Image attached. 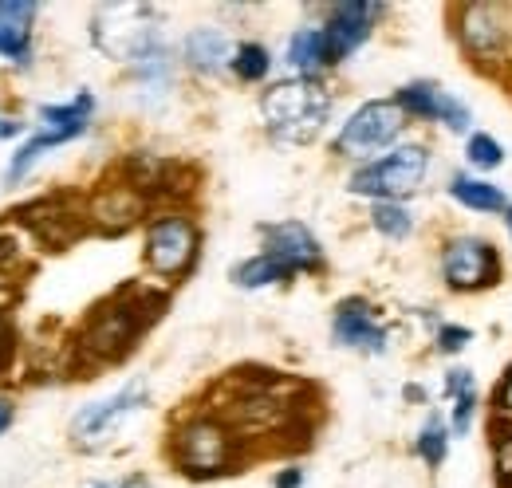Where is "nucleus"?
Returning a JSON list of instances; mask_svg holds the SVG:
<instances>
[{
	"mask_svg": "<svg viewBox=\"0 0 512 488\" xmlns=\"http://www.w3.org/2000/svg\"><path fill=\"white\" fill-rule=\"evenodd\" d=\"M162 296L154 292H142V288H123L115 300H107L103 307L91 311L87 327L79 331V343L75 351L87 359V363H119L127 359L138 343V335L162 315Z\"/></svg>",
	"mask_w": 512,
	"mask_h": 488,
	"instance_id": "f257e3e1",
	"label": "nucleus"
},
{
	"mask_svg": "<svg viewBox=\"0 0 512 488\" xmlns=\"http://www.w3.org/2000/svg\"><path fill=\"white\" fill-rule=\"evenodd\" d=\"M260 115L272 138L280 142H312L323 130V122L331 115V95L320 79H284V83H272L264 95H260Z\"/></svg>",
	"mask_w": 512,
	"mask_h": 488,
	"instance_id": "f03ea898",
	"label": "nucleus"
},
{
	"mask_svg": "<svg viewBox=\"0 0 512 488\" xmlns=\"http://www.w3.org/2000/svg\"><path fill=\"white\" fill-rule=\"evenodd\" d=\"M170 457L178 473L190 481H213L225 473H237L241 461V437L225 426L217 414H197L186 418L170 437Z\"/></svg>",
	"mask_w": 512,
	"mask_h": 488,
	"instance_id": "7ed1b4c3",
	"label": "nucleus"
},
{
	"mask_svg": "<svg viewBox=\"0 0 512 488\" xmlns=\"http://www.w3.org/2000/svg\"><path fill=\"white\" fill-rule=\"evenodd\" d=\"M453 36L465 60L481 75H505L512 67V8L509 4H461L453 8Z\"/></svg>",
	"mask_w": 512,
	"mask_h": 488,
	"instance_id": "20e7f679",
	"label": "nucleus"
},
{
	"mask_svg": "<svg viewBox=\"0 0 512 488\" xmlns=\"http://www.w3.org/2000/svg\"><path fill=\"white\" fill-rule=\"evenodd\" d=\"M91 40H95L99 52H107L111 60L130 63V67L146 60L150 52L166 48L162 32L154 24V8H146V4H103V8H95Z\"/></svg>",
	"mask_w": 512,
	"mask_h": 488,
	"instance_id": "39448f33",
	"label": "nucleus"
},
{
	"mask_svg": "<svg viewBox=\"0 0 512 488\" xmlns=\"http://www.w3.org/2000/svg\"><path fill=\"white\" fill-rule=\"evenodd\" d=\"M426 170H430V150L422 142H398L383 158L359 166L347 189L355 197H371V201H402V197L418 193V185L426 182Z\"/></svg>",
	"mask_w": 512,
	"mask_h": 488,
	"instance_id": "423d86ee",
	"label": "nucleus"
},
{
	"mask_svg": "<svg viewBox=\"0 0 512 488\" xmlns=\"http://www.w3.org/2000/svg\"><path fill=\"white\" fill-rule=\"evenodd\" d=\"M197 248H201V233L193 225V217L166 209L158 217L146 221L142 233V260L158 280H182L190 276V268L197 264Z\"/></svg>",
	"mask_w": 512,
	"mask_h": 488,
	"instance_id": "0eeeda50",
	"label": "nucleus"
},
{
	"mask_svg": "<svg viewBox=\"0 0 512 488\" xmlns=\"http://www.w3.org/2000/svg\"><path fill=\"white\" fill-rule=\"evenodd\" d=\"M402 126H406V115L394 99H371L335 134V154L347 158V162H371L379 150L394 146Z\"/></svg>",
	"mask_w": 512,
	"mask_h": 488,
	"instance_id": "6e6552de",
	"label": "nucleus"
},
{
	"mask_svg": "<svg viewBox=\"0 0 512 488\" xmlns=\"http://www.w3.org/2000/svg\"><path fill=\"white\" fill-rule=\"evenodd\" d=\"M142 406H146V386L142 382H130L119 394L83 406L75 414V422H71V441L79 449H107Z\"/></svg>",
	"mask_w": 512,
	"mask_h": 488,
	"instance_id": "1a4fd4ad",
	"label": "nucleus"
},
{
	"mask_svg": "<svg viewBox=\"0 0 512 488\" xmlns=\"http://www.w3.org/2000/svg\"><path fill=\"white\" fill-rule=\"evenodd\" d=\"M442 280L453 292H485L501 280V256L485 237H453L442 244Z\"/></svg>",
	"mask_w": 512,
	"mask_h": 488,
	"instance_id": "9d476101",
	"label": "nucleus"
},
{
	"mask_svg": "<svg viewBox=\"0 0 512 488\" xmlns=\"http://www.w3.org/2000/svg\"><path fill=\"white\" fill-rule=\"evenodd\" d=\"M8 217H16L20 225H28V229L40 237V244H48V248H56V252L91 229V225H87V205H75L67 193L36 197V201L20 205V209L8 213Z\"/></svg>",
	"mask_w": 512,
	"mask_h": 488,
	"instance_id": "9b49d317",
	"label": "nucleus"
},
{
	"mask_svg": "<svg viewBox=\"0 0 512 488\" xmlns=\"http://www.w3.org/2000/svg\"><path fill=\"white\" fill-rule=\"evenodd\" d=\"M394 103L402 107L406 119H422V122H442L453 134L469 130L473 126V111L469 103H461L453 91H446L442 83H430V79H418V83H406L398 87Z\"/></svg>",
	"mask_w": 512,
	"mask_h": 488,
	"instance_id": "f8f14e48",
	"label": "nucleus"
},
{
	"mask_svg": "<svg viewBox=\"0 0 512 488\" xmlns=\"http://www.w3.org/2000/svg\"><path fill=\"white\" fill-rule=\"evenodd\" d=\"M383 12H386L383 4H367V0H343V4H335L327 12V24H323V40H327L331 63H343L351 52H359Z\"/></svg>",
	"mask_w": 512,
	"mask_h": 488,
	"instance_id": "ddd939ff",
	"label": "nucleus"
},
{
	"mask_svg": "<svg viewBox=\"0 0 512 488\" xmlns=\"http://www.w3.org/2000/svg\"><path fill=\"white\" fill-rule=\"evenodd\" d=\"M146 205L150 201L134 185L127 182L103 185V189H95L87 197V225L99 229V233H107V237H119V233H127V229H134L142 221Z\"/></svg>",
	"mask_w": 512,
	"mask_h": 488,
	"instance_id": "4468645a",
	"label": "nucleus"
},
{
	"mask_svg": "<svg viewBox=\"0 0 512 488\" xmlns=\"http://www.w3.org/2000/svg\"><path fill=\"white\" fill-rule=\"evenodd\" d=\"M264 252L276 256L280 264H288L296 276L300 272H320L323 268V244L304 221H280V225H264Z\"/></svg>",
	"mask_w": 512,
	"mask_h": 488,
	"instance_id": "2eb2a0df",
	"label": "nucleus"
},
{
	"mask_svg": "<svg viewBox=\"0 0 512 488\" xmlns=\"http://www.w3.org/2000/svg\"><path fill=\"white\" fill-rule=\"evenodd\" d=\"M331 335L347 351H363V355H383L386 351V327L379 323L375 307L367 304V300H355V296L335 307Z\"/></svg>",
	"mask_w": 512,
	"mask_h": 488,
	"instance_id": "dca6fc26",
	"label": "nucleus"
},
{
	"mask_svg": "<svg viewBox=\"0 0 512 488\" xmlns=\"http://www.w3.org/2000/svg\"><path fill=\"white\" fill-rule=\"evenodd\" d=\"M32 0H0V56L16 67L32 63V20H36Z\"/></svg>",
	"mask_w": 512,
	"mask_h": 488,
	"instance_id": "f3484780",
	"label": "nucleus"
},
{
	"mask_svg": "<svg viewBox=\"0 0 512 488\" xmlns=\"http://www.w3.org/2000/svg\"><path fill=\"white\" fill-rule=\"evenodd\" d=\"M91 115H95V95H91V91H79L64 107H40L44 134H52L60 146L71 142V138H79V134L91 126Z\"/></svg>",
	"mask_w": 512,
	"mask_h": 488,
	"instance_id": "a211bd4d",
	"label": "nucleus"
},
{
	"mask_svg": "<svg viewBox=\"0 0 512 488\" xmlns=\"http://www.w3.org/2000/svg\"><path fill=\"white\" fill-rule=\"evenodd\" d=\"M449 197L461 209H473V213H509L505 189L485 182V178H473V174H453L449 178Z\"/></svg>",
	"mask_w": 512,
	"mask_h": 488,
	"instance_id": "6ab92c4d",
	"label": "nucleus"
},
{
	"mask_svg": "<svg viewBox=\"0 0 512 488\" xmlns=\"http://www.w3.org/2000/svg\"><path fill=\"white\" fill-rule=\"evenodd\" d=\"M182 56H186L193 71H221L225 63L233 60V44L217 28H193L186 36V44H182Z\"/></svg>",
	"mask_w": 512,
	"mask_h": 488,
	"instance_id": "aec40b11",
	"label": "nucleus"
},
{
	"mask_svg": "<svg viewBox=\"0 0 512 488\" xmlns=\"http://www.w3.org/2000/svg\"><path fill=\"white\" fill-rule=\"evenodd\" d=\"M288 63L300 79H316L323 67H335L331 52H327V40H323V28H300L288 40Z\"/></svg>",
	"mask_w": 512,
	"mask_h": 488,
	"instance_id": "412c9836",
	"label": "nucleus"
},
{
	"mask_svg": "<svg viewBox=\"0 0 512 488\" xmlns=\"http://www.w3.org/2000/svg\"><path fill=\"white\" fill-rule=\"evenodd\" d=\"M292 276H296V272H292L288 264H280L276 256H268V252H256V256L241 260V264L233 268V284L245 288V292L268 288V284H284V280H292Z\"/></svg>",
	"mask_w": 512,
	"mask_h": 488,
	"instance_id": "4be33fe9",
	"label": "nucleus"
},
{
	"mask_svg": "<svg viewBox=\"0 0 512 488\" xmlns=\"http://www.w3.org/2000/svg\"><path fill=\"white\" fill-rule=\"evenodd\" d=\"M371 225L386 241H406L414 233V213L402 201H375L371 205Z\"/></svg>",
	"mask_w": 512,
	"mask_h": 488,
	"instance_id": "5701e85b",
	"label": "nucleus"
},
{
	"mask_svg": "<svg viewBox=\"0 0 512 488\" xmlns=\"http://www.w3.org/2000/svg\"><path fill=\"white\" fill-rule=\"evenodd\" d=\"M233 75L241 79V83H260L268 71H272V56H268V48L264 44H256V40H245V44H237L233 48Z\"/></svg>",
	"mask_w": 512,
	"mask_h": 488,
	"instance_id": "b1692460",
	"label": "nucleus"
},
{
	"mask_svg": "<svg viewBox=\"0 0 512 488\" xmlns=\"http://www.w3.org/2000/svg\"><path fill=\"white\" fill-rule=\"evenodd\" d=\"M414 449H418V457L430 465V469H438V465H446V453H449V426L438 418V414H430V422L418 429V441H414Z\"/></svg>",
	"mask_w": 512,
	"mask_h": 488,
	"instance_id": "393cba45",
	"label": "nucleus"
},
{
	"mask_svg": "<svg viewBox=\"0 0 512 488\" xmlns=\"http://www.w3.org/2000/svg\"><path fill=\"white\" fill-rule=\"evenodd\" d=\"M52 146H60V142H56L52 134H44V130H40L36 138H28V142H24V146L12 154L8 170H4V182L16 185L20 178H24V174H28V170H32V166H36V162H40V154H44V150H52Z\"/></svg>",
	"mask_w": 512,
	"mask_h": 488,
	"instance_id": "a878e982",
	"label": "nucleus"
},
{
	"mask_svg": "<svg viewBox=\"0 0 512 488\" xmlns=\"http://www.w3.org/2000/svg\"><path fill=\"white\" fill-rule=\"evenodd\" d=\"M465 162L473 170H501L505 166V146L493 134H469L465 142Z\"/></svg>",
	"mask_w": 512,
	"mask_h": 488,
	"instance_id": "bb28decb",
	"label": "nucleus"
},
{
	"mask_svg": "<svg viewBox=\"0 0 512 488\" xmlns=\"http://www.w3.org/2000/svg\"><path fill=\"white\" fill-rule=\"evenodd\" d=\"M493 469H497V485L512 488V426L509 422H493Z\"/></svg>",
	"mask_w": 512,
	"mask_h": 488,
	"instance_id": "cd10ccee",
	"label": "nucleus"
},
{
	"mask_svg": "<svg viewBox=\"0 0 512 488\" xmlns=\"http://www.w3.org/2000/svg\"><path fill=\"white\" fill-rule=\"evenodd\" d=\"M434 343H438L442 355H461V351L473 343V331H469V327H457V323H446V327H438Z\"/></svg>",
	"mask_w": 512,
	"mask_h": 488,
	"instance_id": "c85d7f7f",
	"label": "nucleus"
},
{
	"mask_svg": "<svg viewBox=\"0 0 512 488\" xmlns=\"http://www.w3.org/2000/svg\"><path fill=\"white\" fill-rule=\"evenodd\" d=\"M473 410H477V394H461L453 398V414H449V433L465 437L469 426H473Z\"/></svg>",
	"mask_w": 512,
	"mask_h": 488,
	"instance_id": "c756f323",
	"label": "nucleus"
},
{
	"mask_svg": "<svg viewBox=\"0 0 512 488\" xmlns=\"http://www.w3.org/2000/svg\"><path fill=\"white\" fill-rule=\"evenodd\" d=\"M493 410H497V422H509L512 426V366L505 370V378H501V386H497Z\"/></svg>",
	"mask_w": 512,
	"mask_h": 488,
	"instance_id": "7c9ffc66",
	"label": "nucleus"
},
{
	"mask_svg": "<svg viewBox=\"0 0 512 488\" xmlns=\"http://www.w3.org/2000/svg\"><path fill=\"white\" fill-rule=\"evenodd\" d=\"M446 394H449V398H461V394H477L473 370H449V374H446Z\"/></svg>",
	"mask_w": 512,
	"mask_h": 488,
	"instance_id": "2f4dec72",
	"label": "nucleus"
},
{
	"mask_svg": "<svg viewBox=\"0 0 512 488\" xmlns=\"http://www.w3.org/2000/svg\"><path fill=\"white\" fill-rule=\"evenodd\" d=\"M300 485H304V469H296V465L292 469H280L276 481H272V488H300Z\"/></svg>",
	"mask_w": 512,
	"mask_h": 488,
	"instance_id": "473e14b6",
	"label": "nucleus"
},
{
	"mask_svg": "<svg viewBox=\"0 0 512 488\" xmlns=\"http://www.w3.org/2000/svg\"><path fill=\"white\" fill-rule=\"evenodd\" d=\"M12 260H16V241H12L8 233H0V268L12 264Z\"/></svg>",
	"mask_w": 512,
	"mask_h": 488,
	"instance_id": "72a5a7b5",
	"label": "nucleus"
},
{
	"mask_svg": "<svg viewBox=\"0 0 512 488\" xmlns=\"http://www.w3.org/2000/svg\"><path fill=\"white\" fill-rule=\"evenodd\" d=\"M12 414H16V410H12V402H8V398H0V433L12 426Z\"/></svg>",
	"mask_w": 512,
	"mask_h": 488,
	"instance_id": "f704fd0d",
	"label": "nucleus"
},
{
	"mask_svg": "<svg viewBox=\"0 0 512 488\" xmlns=\"http://www.w3.org/2000/svg\"><path fill=\"white\" fill-rule=\"evenodd\" d=\"M20 134V122L16 119H0V138H16Z\"/></svg>",
	"mask_w": 512,
	"mask_h": 488,
	"instance_id": "c9c22d12",
	"label": "nucleus"
},
{
	"mask_svg": "<svg viewBox=\"0 0 512 488\" xmlns=\"http://www.w3.org/2000/svg\"><path fill=\"white\" fill-rule=\"evenodd\" d=\"M8 335H12V331H8V327H4V319H0V343H4Z\"/></svg>",
	"mask_w": 512,
	"mask_h": 488,
	"instance_id": "e433bc0d",
	"label": "nucleus"
},
{
	"mask_svg": "<svg viewBox=\"0 0 512 488\" xmlns=\"http://www.w3.org/2000/svg\"><path fill=\"white\" fill-rule=\"evenodd\" d=\"M505 225H509V237H512V205H509V213H505Z\"/></svg>",
	"mask_w": 512,
	"mask_h": 488,
	"instance_id": "4c0bfd02",
	"label": "nucleus"
}]
</instances>
